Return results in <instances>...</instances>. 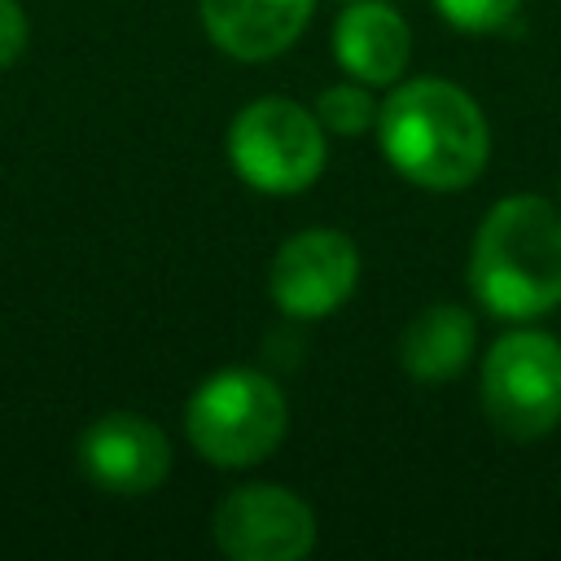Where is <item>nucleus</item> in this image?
<instances>
[{"label": "nucleus", "mask_w": 561, "mask_h": 561, "mask_svg": "<svg viewBox=\"0 0 561 561\" xmlns=\"http://www.w3.org/2000/svg\"><path fill=\"white\" fill-rule=\"evenodd\" d=\"M386 162L430 193L469 188L491 158V127L478 101L447 79L399 83L377 110Z\"/></svg>", "instance_id": "obj_1"}, {"label": "nucleus", "mask_w": 561, "mask_h": 561, "mask_svg": "<svg viewBox=\"0 0 561 561\" xmlns=\"http://www.w3.org/2000/svg\"><path fill=\"white\" fill-rule=\"evenodd\" d=\"M469 289L500 320H539L561 302V210L539 193L500 197L469 245Z\"/></svg>", "instance_id": "obj_2"}, {"label": "nucleus", "mask_w": 561, "mask_h": 561, "mask_svg": "<svg viewBox=\"0 0 561 561\" xmlns=\"http://www.w3.org/2000/svg\"><path fill=\"white\" fill-rule=\"evenodd\" d=\"M289 425V403L280 386L259 368H219L210 373L188 408L184 430L202 460L219 469H245L267 460Z\"/></svg>", "instance_id": "obj_3"}, {"label": "nucleus", "mask_w": 561, "mask_h": 561, "mask_svg": "<svg viewBox=\"0 0 561 561\" xmlns=\"http://www.w3.org/2000/svg\"><path fill=\"white\" fill-rule=\"evenodd\" d=\"M329 158L316 110L289 96L250 101L228 127V162L259 193H302L320 180Z\"/></svg>", "instance_id": "obj_4"}, {"label": "nucleus", "mask_w": 561, "mask_h": 561, "mask_svg": "<svg viewBox=\"0 0 561 561\" xmlns=\"http://www.w3.org/2000/svg\"><path fill=\"white\" fill-rule=\"evenodd\" d=\"M486 421L517 443L561 425V342L543 329H513L482 359Z\"/></svg>", "instance_id": "obj_5"}, {"label": "nucleus", "mask_w": 561, "mask_h": 561, "mask_svg": "<svg viewBox=\"0 0 561 561\" xmlns=\"http://www.w3.org/2000/svg\"><path fill=\"white\" fill-rule=\"evenodd\" d=\"M215 543L232 561H298L316 548V513L285 486H237L215 508Z\"/></svg>", "instance_id": "obj_6"}, {"label": "nucleus", "mask_w": 561, "mask_h": 561, "mask_svg": "<svg viewBox=\"0 0 561 561\" xmlns=\"http://www.w3.org/2000/svg\"><path fill=\"white\" fill-rule=\"evenodd\" d=\"M359 280V250L337 228L294 232L272 259V302L294 320H320L337 311Z\"/></svg>", "instance_id": "obj_7"}, {"label": "nucleus", "mask_w": 561, "mask_h": 561, "mask_svg": "<svg viewBox=\"0 0 561 561\" xmlns=\"http://www.w3.org/2000/svg\"><path fill=\"white\" fill-rule=\"evenodd\" d=\"M79 465L110 495H145L171 473V443L149 416L105 412L83 430Z\"/></svg>", "instance_id": "obj_8"}, {"label": "nucleus", "mask_w": 561, "mask_h": 561, "mask_svg": "<svg viewBox=\"0 0 561 561\" xmlns=\"http://www.w3.org/2000/svg\"><path fill=\"white\" fill-rule=\"evenodd\" d=\"M316 0H202V26L215 48L237 61L285 53L311 22Z\"/></svg>", "instance_id": "obj_9"}, {"label": "nucleus", "mask_w": 561, "mask_h": 561, "mask_svg": "<svg viewBox=\"0 0 561 561\" xmlns=\"http://www.w3.org/2000/svg\"><path fill=\"white\" fill-rule=\"evenodd\" d=\"M333 57L359 83H394L412 57V31L386 0H351L333 26Z\"/></svg>", "instance_id": "obj_10"}, {"label": "nucleus", "mask_w": 561, "mask_h": 561, "mask_svg": "<svg viewBox=\"0 0 561 561\" xmlns=\"http://www.w3.org/2000/svg\"><path fill=\"white\" fill-rule=\"evenodd\" d=\"M473 346H478L473 316L456 302H434L408 320L399 337V364L412 381L438 386V381H451L469 364Z\"/></svg>", "instance_id": "obj_11"}, {"label": "nucleus", "mask_w": 561, "mask_h": 561, "mask_svg": "<svg viewBox=\"0 0 561 561\" xmlns=\"http://www.w3.org/2000/svg\"><path fill=\"white\" fill-rule=\"evenodd\" d=\"M377 110H381V105H377L359 83H333V88H324L320 101H316V118H320V127L333 131V136H359V131L377 127Z\"/></svg>", "instance_id": "obj_12"}, {"label": "nucleus", "mask_w": 561, "mask_h": 561, "mask_svg": "<svg viewBox=\"0 0 561 561\" xmlns=\"http://www.w3.org/2000/svg\"><path fill=\"white\" fill-rule=\"evenodd\" d=\"M434 9L469 35H486V31H500L522 9V0H434Z\"/></svg>", "instance_id": "obj_13"}, {"label": "nucleus", "mask_w": 561, "mask_h": 561, "mask_svg": "<svg viewBox=\"0 0 561 561\" xmlns=\"http://www.w3.org/2000/svg\"><path fill=\"white\" fill-rule=\"evenodd\" d=\"M26 44V13L18 0H0V70L22 53Z\"/></svg>", "instance_id": "obj_14"}]
</instances>
